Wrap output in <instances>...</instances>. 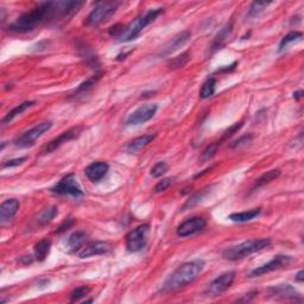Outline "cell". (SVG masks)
<instances>
[{
	"mask_svg": "<svg viewBox=\"0 0 304 304\" xmlns=\"http://www.w3.org/2000/svg\"><path fill=\"white\" fill-rule=\"evenodd\" d=\"M232 31H233V23L232 22L227 23V24H226L225 27L218 32V35L215 36L214 41H213L212 47H210V48H212V53H214V51L221 49L222 45H224L225 42L227 41V38L231 36Z\"/></svg>",
	"mask_w": 304,
	"mask_h": 304,
	"instance_id": "44dd1931",
	"label": "cell"
},
{
	"mask_svg": "<svg viewBox=\"0 0 304 304\" xmlns=\"http://www.w3.org/2000/svg\"><path fill=\"white\" fill-rule=\"evenodd\" d=\"M270 2H254L248 9V17H258L265 9L270 5Z\"/></svg>",
	"mask_w": 304,
	"mask_h": 304,
	"instance_id": "f546056e",
	"label": "cell"
},
{
	"mask_svg": "<svg viewBox=\"0 0 304 304\" xmlns=\"http://www.w3.org/2000/svg\"><path fill=\"white\" fill-rule=\"evenodd\" d=\"M109 170V166L105 162H94L85 169L86 176L93 182H99L106 176Z\"/></svg>",
	"mask_w": 304,
	"mask_h": 304,
	"instance_id": "2e32d148",
	"label": "cell"
},
{
	"mask_svg": "<svg viewBox=\"0 0 304 304\" xmlns=\"http://www.w3.org/2000/svg\"><path fill=\"white\" fill-rule=\"evenodd\" d=\"M280 175V170L279 169H273V170H270L267 171L266 174H264L263 176H260L259 179L257 180V182H255L254 184V188H260V187L265 186V184L272 182V181H274L276 179H278Z\"/></svg>",
	"mask_w": 304,
	"mask_h": 304,
	"instance_id": "4316f807",
	"label": "cell"
},
{
	"mask_svg": "<svg viewBox=\"0 0 304 304\" xmlns=\"http://www.w3.org/2000/svg\"><path fill=\"white\" fill-rule=\"evenodd\" d=\"M51 250V241L48 239H43V240L38 241L35 245V258L38 261H44L47 257L49 255Z\"/></svg>",
	"mask_w": 304,
	"mask_h": 304,
	"instance_id": "603a6c76",
	"label": "cell"
},
{
	"mask_svg": "<svg viewBox=\"0 0 304 304\" xmlns=\"http://www.w3.org/2000/svg\"><path fill=\"white\" fill-rule=\"evenodd\" d=\"M35 103H36L35 101H25V102H22L21 105L16 106V107L12 109V111H10L8 114L4 116V119L2 120L3 125H6V124H9V122H11L16 118V116L22 114L23 112L27 111L28 108L31 107V106H34Z\"/></svg>",
	"mask_w": 304,
	"mask_h": 304,
	"instance_id": "d4e9b609",
	"label": "cell"
},
{
	"mask_svg": "<svg viewBox=\"0 0 304 304\" xmlns=\"http://www.w3.org/2000/svg\"><path fill=\"white\" fill-rule=\"evenodd\" d=\"M241 127H242V122H237V124L232 125L231 127H229L228 130L225 132V134H224V139H226V138H229V137H232V135L234 134L235 132H238L239 130H240Z\"/></svg>",
	"mask_w": 304,
	"mask_h": 304,
	"instance_id": "74e56055",
	"label": "cell"
},
{
	"mask_svg": "<svg viewBox=\"0 0 304 304\" xmlns=\"http://www.w3.org/2000/svg\"><path fill=\"white\" fill-rule=\"evenodd\" d=\"M209 193H210V187H208V188L202 189L201 192L196 193L195 195L190 197V199L188 200V201H187L186 203H184V206L182 207V209H181V210H188V209H190V208H193V207L197 206L200 202H202V201H203V199H205V197H206L207 195H208Z\"/></svg>",
	"mask_w": 304,
	"mask_h": 304,
	"instance_id": "484cf974",
	"label": "cell"
},
{
	"mask_svg": "<svg viewBox=\"0 0 304 304\" xmlns=\"http://www.w3.org/2000/svg\"><path fill=\"white\" fill-rule=\"evenodd\" d=\"M190 53L189 51H186V53L181 54L180 56L175 57L174 60L170 61L169 63V69L171 70H177V69H181V68L186 67L187 64L189 63L190 61Z\"/></svg>",
	"mask_w": 304,
	"mask_h": 304,
	"instance_id": "f1b7e54d",
	"label": "cell"
},
{
	"mask_svg": "<svg viewBox=\"0 0 304 304\" xmlns=\"http://www.w3.org/2000/svg\"><path fill=\"white\" fill-rule=\"evenodd\" d=\"M155 138H156V134H152V133L140 135V137L133 139L131 143H128L126 150H127L128 152H131V154H134V152L143 150V148L146 147L148 144L154 141Z\"/></svg>",
	"mask_w": 304,
	"mask_h": 304,
	"instance_id": "ffe728a7",
	"label": "cell"
},
{
	"mask_svg": "<svg viewBox=\"0 0 304 304\" xmlns=\"http://www.w3.org/2000/svg\"><path fill=\"white\" fill-rule=\"evenodd\" d=\"M171 183H173V180L171 179H164L160 181L156 184V187H155V193H162V192H166V190L169 188V187L171 186Z\"/></svg>",
	"mask_w": 304,
	"mask_h": 304,
	"instance_id": "d590c367",
	"label": "cell"
},
{
	"mask_svg": "<svg viewBox=\"0 0 304 304\" xmlns=\"http://www.w3.org/2000/svg\"><path fill=\"white\" fill-rule=\"evenodd\" d=\"M27 161V157H21V158H15V160H10L6 161L3 163V168H14V167H18L22 166L24 162Z\"/></svg>",
	"mask_w": 304,
	"mask_h": 304,
	"instance_id": "8d00e7d4",
	"label": "cell"
},
{
	"mask_svg": "<svg viewBox=\"0 0 304 304\" xmlns=\"http://www.w3.org/2000/svg\"><path fill=\"white\" fill-rule=\"evenodd\" d=\"M82 6V2H66V0L42 3L30 11L23 14L14 24L10 25L9 30L16 34L32 31L44 23L73 17Z\"/></svg>",
	"mask_w": 304,
	"mask_h": 304,
	"instance_id": "6da1fadb",
	"label": "cell"
},
{
	"mask_svg": "<svg viewBox=\"0 0 304 304\" xmlns=\"http://www.w3.org/2000/svg\"><path fill=\"white\" fill-rule=\"evenodd\" d=\"M53 127V121H43L41 124L30 128V130L24 132L22 135L15 140V145L19 148H27L35 145L37 139H40L44 133H47L50 128Z\"/></svg>",
	"mask_w": 304,
	"mask_h": 304,
	"instance_id": "52a82bcc",
	"label": "cell"
},
{
	"mask_svg": "<svg viewBox=\"0 0 304 304\" xmlns=\"http://www.w3.org/2000/svg\"><path fill=\"white\" fill-rule=\"evenodd\" d=\"M220 144H221V143H220V141H216V143L210 144L209 146H207V147L205 148V150H203L202 155H201V158H200V160H201L202 163H205V162L210 161L213 157L215 156L216 154H218V150H219Z\"/></svg>",
	"mask_w": 304,
	"mask_h": 304,
	"instance_id": "d6a6232c",
	"label": "cell"
},
{
	"mask_svg": "<svg viewBox=\"0 0 304 304\" xmlns=\"http://www.w3.org/2000/svg\"><path fill=\"white\" fill-rule=\"evenodd\" d=\"M100 79H101V73H96L93 76L88 77V79H87L86 81H83V82L81 83L79 87H77V88L75 89V92L70 95V99L77 100L79 98H81V96H85L88 94L90 90L94 88V86L96 85V83L99 82Z\"/></svg>",
	"mask_w": 304,
	"mask_h": 304,
	"instance_id": "e0dca14e",
	"label": "cell"
},
{
	"mask_svg": "<svg viewBox=\"0 0 304 304\" xmlns=\"http://www.w3.org/2000/svg\"><path fill=\"white\" fill-rule=\"evenodd\" d=\"M206 226L207 221L205 219L200 218V216H195V218L183 221L182 224L177 227V235L181 238L192 237V235L201 232L202 229H205Z\"/></svg>",
	"mask_w": 304,
	"mask_h": 304,
	"instance_id": "4fadbf2b",
	"label": "cell"
},
{
	"mask_svg": "<svg viewBox=\"0 0 304 304\" xmlns=\"http://www.w3.org/2000/svg\"><path fill=\"white\" fill-rule=\"evenodd\" d=\"M57 213H58V210L56 207H49V208L44 209L43 212L41 213L40 218H38V221H40L42 225L49 224L50 221H53V219L55 218V216L57 215Z\"/></svg>",
	"mask_w": 304,
	"mask_h": 304,
	"instance_id": "1f68e13d",
	"label": "cell"
},
{
	"mask_svg": "<svg viewBox=\"0 0 304 304\" xmlns=\"http://www.w3.org/2000/svg\"><path fill=\"white\" fill-rule=\"evenodd\" d=\"M150 233V225L144 224L138 226L126 235V247L128 252L135 253L144 250L147 244V237Z\"/></svg>",
	"mask_w": 304,
	"mask_h": 304,
	"instance_id": "8992f818",
	"label": "cell"
},
{
	"mask_svg": "<svg viewBox=\"0 0 304 304\" xmlns=\"http://www.w3.org/2000/svg\"><path fill=\"white\" fill-rule=\"evenodd\" d=\"M303 274H304V272L303 271H299L298 273H297V277H296V279L298 280V282H303Z\"/></svg>",
	"mask_w": 304,
	"mask_h": 304,
	"instance_id": "7bdbcfd3",
	"label": "cell"
},
{
	"mask_svg": "<svg viewBox=\"0 0 304 304\" xmlns=\"http://www.w3.org/2000/svg\"><path fill=\"white\" fill-rule=\"evenodd\" d=\"M51 192L57 194V195H70L74 197L83 196V190L81 188L75 174H69L64 176L56 186L51 188Z\"/></svg>",
	"mask_w": 304,
	"mask_h": 304,
	"instance_id": "ba28073f",
	"label": "cell"
},
{
	"mask_svg": "<svg viewBox=\"0 0 304 304\" xmlns=\"http://www.w3.org/2000/svg\"><path fill=\"white\" fill-rule=\"evenodd\" d=\"M87 244V234L82 231L73 233L67 241V247L69 252H79Z\"/></svg>",
	"mask_w": 304,
	"mask_h": 304,
	"instance_id": "d6986e66",
	"label": "cell"
},
{
	"mask_svg": "<svg viewBox=\"0 0 304 304\" xmlns=\"http://www.w3.org/2000/svg\"><path fill=\"white\" fill-rule=\"evenodd\" d=\"M303 96V90H298V92H296V93H293V98L295 99H300Z\"/></svg>",
	"mask_w": 304,
	"mask_h": 304,
	"instance_id": "b9f144b4",
	"label": "cell"
},
{
	"mask_svg": "<svg viewBox=\"0 0 304 304\" xmlns=\"http://www.w3.org/2000/svg\"><path fill=\"white\" fill-rule=\"evenodd\" d=\"M19 207H21V203H19L18 200L16 199L6 200V201L3 202L2 206H0V220L4 222L8 221V220H11L12 218H15V215L17 214Z\"/></svg>",
	"mask_w": 304,
	"mask_h": 304,
	"instance_id": "ac0fdd59",
	"label": "cell"
},
{
	"mask_svg": "<svg viewBox=\"0 0 304 304\" xmlns=\"http://www.w3.org/2000/svg\"><path fill=\"white\" fill-rule=\"evenodd\" d=\"M74 222H75V221H74V219H72V218L67 219L66 221H64L63 224L60 226V228L57 229V232H58V233H62V232H64V231H67V229H69L70 227H72V226L74 225Z\"/></svg>",
	"mask_w": 304,
	"mask_h": 304,
	"instance_id": "ab89813d",
	"label": "cell"
},
{
	"mask_svg": "<svg viewBox=\"0 0 304 304\" xmlns=\"http://www.w3.org/2000/svg\"><path fill=\"white\" fill-rule=\"evenodd\" d=\"M291 261H292V258H291L290 255H283V254L277 255V257H274L273 259L268 261V263L254 268V270L250 273V277H259L268 272H272V271L279 270V268L287 266Z\"/></svg>",
	"mask_w": 304,
	"mask_h": 304,
	"instance_id": "8fae6325",
	"label": "cell"
},
{
	"mask_svg": "<svg viewBox=\"0 0 304 304\" xmlns=\"http://www.w3.org/2000/svg\"><path fill=\"white\" fill-rule=\"evenodd\" d=\"M257 293H258L257 291H252V292H248L247 295H252L251 297H254L255 295H257ZM239 300H240V302H248V300H251V298H250V296H246V297H245V298H241V299H239Z\"/></svg>",
	"mask_w": 304,
	"mask_h": 304,
	"instance_id": "60d3db41",
	"label": "cell"
},
{
	"mask_svg": "<svg viewBox=\"0 0 304 304\" xmlns=\"http://www.w3.org/2000/svg\"><path fill=\"white\" fill-rule=\"evenodd\" d=\"M158 106L156 103H146V105L140 106V107L132 112L126 119V125L127 126H137L144 124L148 120H151L156 114Z\"/></svg>",
	"mask_w": 304,
	"mask_h": 304,
	"instance_id": "30bf717a",
	"label": "cell"
},
{
	"mask_svg": "<svg viewBox=\"0 0 304 304\" xmlns=\"http://www.w3.org/2000/svg\"><path fill=\"white\" fill-rule=\"evenodd\" d=\"M90 290L92 289H90L89 286L76 287V289L72 291V293H70V302H79V300L85 298V297L89 295Z\"/></svg>",
	"mask_w": 304,
	"mask_h": 304,
	"instance_id": "836d02e7",
	"label": "cell"
},
{
	"mask_svg": "<svg viewBox=\"0 0 304 304\" xmlns=\"http://www.w3.org/2000/svg\"><path fill=\"white\" fill-rule=\"evenodd\" d=\"M252 138H253V135H252V134L244 135V137L239 138L238 140H235V141H234V144L232 145V147H238V146H240V145H244V144H246V143H250V141L252 140Z\"/></svg>",
	"mask_w": 304,
	"mask_h": 304,
	"instance_id": "f35d334b",
	"label": "cell"
},
{
	"mask_svg": "<svg viewBox=\"0 0 304 304\" xmlns=\"http://www.w3.org/2000/svg\"><path fill=\"white\" fill-rule=\"evenodd\" d=\"M303 37V34L302 32L299 31H292L290 32V34H287L285 37L282 38V41H280V44H279V51H282L285 49V48L289 45L290 43H292V42H296L300 40V38Z\"/></svg>",
	"mask_w": 304,
	"mask_h": 304,
	"instance_id": "4dcf8cb0",
	"label": "cell"
},
{
	"mask_svg": "<svg viewBox=\"0 0 304 304\" xmlns=\"http://www.w3.org/2000/svg\"><path fill=\"white\" fill-rule=\"evenodd\" d=\"M162 14H163V9L148 10V11L145 12L144 15L139 16V17L135 18L134 21H132L130 24H127L126 27H124L120 36L118 37V41L119 42H131V41L135 40V38H137L139 35L141 34V31H143L146 27H148V25H150L151 23Z\"/></svg>",
	"mask_w": 304,
	"mask_h": 304,
	"instance_id": "277c9868",
	"label": "cell"
},
{
	"mask_svg": "<svg viewBox=\"0 0 304 304\" xmlns=\"http://www.w3.org/2000/svg\"><path fill=\"white\" fill-rule=\"evenodd\" d=\"M235 279V272L234 271H228L220 274L219 277H216L212 283L209 284L208 287L206 290V296L208 297H218L221 295L222 292H225L226 290L229 289L232 286L233 282Z\"/></svg>",
	"mask_w": 304,
	"mask_h": 304,
	"instance_id": "9c48e42d",
	"label": "cell"
},
{
	"mask_svg": "<svg viewBox=\"0 0 304 304\" xmlns=\"http://www.w3.org/2000/svg\"><path fill=\"white\" fill-rule=\"evenodd\" d=\"M120 2H100L92 10V12L86 18L85 24L89 28H96L99 25L107 22L113 15L115 14L116 10L120 6Z\"/></svg>",
	"mask_w": 304,
	"mask_h": 304,
	"instance_id": "5b68a950",
	"label": "cell"
},
{
	"mask_svg": "<svg viewBox=\"0 0 304 304\" xmlns=\"http://www.w3.org/2000/svg\"><path fill=\"white\" fill-rule=\"evenodd\" d=\"M206 263L202 259H196L184 263L176 268L163 284L164 292H173L192 284L201 274Z\"/></svg>",
	"mask_w": 304,
	"mask_h": 304,
	"instance_id": "7a4b0ae2",
	"label": "cell"
},
{
	"mask_svg": "<svg viewBox=\"0 0 304 304\" xmlns=\"http://www.w3.org/2000/svg\"><path fill=\"white\" fill-rule=\"evenodd\" d=\"M260 213H261L260 208H254L240 213H233V214L229 215V220H232V221L234 222H247L255 219L257 216H259Z\"/></svg>",
	"mask_w": 304,
	"mask_h": 304,
	"instance_id": "cb8c5ba5",
	"label": "cell"
},
{
	"mask_svg": "<svg viewBox=\"0 0 304 304\" xmlns=\"http://www.w3.org/2000/svg\"><path fill=\"white\" fill-rule=\"evenodd\" d=\"M111 251V245L106 241H94L86 244L81 250L77 252L80 258L85 259V258L94 257V255H101L107 253Z\"/></svg>",
	"mask_w": 304,
	"mask_h": 304,
	"instance_id": "9a60e30c",
	"label": "cell"
},
{
	"mask_svg": "<svg viewBox=\"0 0 304 304\" xmlns=\"http://www.w3.org/2000/svg\"><path fill=\"white\" fill-rule=\"evenodd\" d=\"M190 37H192V34H190L189 31L181 32V34L176 35V36L171 38L170 41H168L167 43L161 48L157 55L160 57L170 56L171 54H174L175 51H177L180 48H182L183 45H186L187 43H188Z\"/></svg>",
	"mask_w": 304,
	"mask_h": 304,
	"instance_id": "7c38bea8",
	"label": "cell"
},
{
	"mask_svg": "<svg viewBox=\"0 0 304 304\" xmlns=\"http://www.w3.org/2000/svg\"><path fill=\"white\" fill-rule=\"evenodd\" d=\"M82 131H83V126H75V127L69 128V130L63 132L61 135H58L57 138H55L54 140H51L50 143L45 146L44 152L45 154H51V152L57 150L58 147L62 146L63 144H66V143H68V141L79 138V135L82 133Z\"/></svg>",
	"mask_w": 304,
	"mask_h": 304,
	"instance_id": "5bb4252c",
	"label": "cell"
},
{
	"mask_svg": "<svg viewBox=\"0 0 304 304\" xmlns=\"http://www.w3.org/2000/svg\"><path fill=\"white\" fill-rule=\"evenodd\" d=\"M169 170V166L166 162H158V163L151 169V175L154 177H162L164 174H167V171Z\"/></svg>",
	"mask_w": 304,
	"mask_h": 304,
	"instance_id": "e575fe53",
	"label": "cell"
},
{
	"mask_svg": "<svg viewBox=\"0 0 304 304\" xmlns=\"http://www.w3.org/2000/svg\"><path fill=\"white\" fill-rule=\"evenodd\" d=\"M268 291H270L271 295H273L274 297H282V298L285 299H295L296 297H298L297 291L293 289L292 286L289 285V284H280V285L271 287Z\"/></svg>",
	"mask_w": 304,
	"mask_h": 304,
	"instance_id": "7402d4cb",
	"label": "cell"
},
{
	"mask_svg": "<svg viewBox=\"0 0 304 304\" xmlns=\"http://www.w3.org/2000/svg\"><path fill=\"white\" fill-rule=\"evenodd\" d=\"M216 89V80L214 77H210L202 85V88L200 90V98L208 99L210 96L214 95Z\"/></svg>",
	"mask_w": 304,
	"mask_h": 304,
	"instance_id": "83f0119b",
	"label": "cell"
},
{
	"mask_svg": "<svg viewBox=\"0 0 304 304\" xmlns=\"http://www.w3.org/2000/svg\"><path fill=\"white\" fill-rule=\"evenodd\" d=\"M271 245L270 239H251V240L244 241L241 244L226 248L222 253V257L227 260L237 261L244 258L250 257L251 254L257 253V252L263 251Z\"/></svg>",
	"mask_w": 304,
	"mask_h": 304,
	"instance_id": "3957f363",
	"label": "cell"
}]
</instances>
